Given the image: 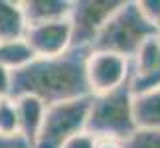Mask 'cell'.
I'll return each instance as SVG.
<instances>
[{
    "label": "cell",
    "mask_w": 160,
    "mask_h": 148,
    "mask_svg": "<svg viewBox=\"0 0 160 148\" xmlns=\"http://www.w3.org/2000/svg\"><path fill=\"white\" fill-rule=\"evenodd\" d=\"M0 148H34L28 140H24L20 134L12 136H0Z\"/></svg>",
    "instance_id": "obj_17"
},
{
    "label": "cell",
    "mask_w": 160,
    "mask_h": 148,
    "mask_svg": "<svg viewBox=\"0 0 160 148\" xmlns=\"http://www.w3.org/2000/svg\"><path fill=\"white\" fill-rule=\"evenodd\" d=\"M122 0H75L71 2V47L91 49L97 34L117 12Z\"/></svg>",
    "instance_id": "obj_6"
},
{
    "label": "cell",
    "mask_w": 160,
    "mask_h": 148,
    "mask_svg": "<svg viewBox=\"0 0 160 148\" xmlns=\"http://www.w3.org/2000/svg\"><path fill=\"white\" fill-rule=\"evenodd\" d=\"M119 144L121 148H160V128H137Z\"/></svg>",
    "instance_id": "obj_13"
},
{
    "label": "cell",
    "mask_w": 160,
    "mask_h": 148,
    "mask_svg": "<svg viewBox=\"0 0 160 148\" xmlns=\"http://www.w3.org/2000/svg\"><path fill=\"white\" fill-rule=\"evenodd\" d=\"M154 34H158V30L140 16L137 2L122 0V4L97 34L91 49L113 52L132 59V55L138 52L144 40H148Z\"/></svg>",
    "instance_id": "obj_3"
},
{
    "label": "cell",
    "mask_w": 160,
    "mask_h": 148,
    "mask_svg": "<svg viewBox=\"0 0 160 148\" xmlns=\"http://www.w3.org/2000/svg\"><path fill=\"white\" fill-rule=\"evenodd\" d=\"M34 53L30 46L22 40H12V42H0V65L6 67L10 73L20 71L26 67L30 61H34Z\"/></svg>",
    "instance_id": "obj_12"
},
{
    "label": "cell",
    "mask_w": 160,
    "mask_h": 148,
    "mask_svg": "<svg viewBox=\"0 0 160 148\" xmlns=\"http://www.w3.org/2000/svg\"><path fill=\"white\" fill-rule=\"evenodd\" d=\"M91 95L46 107L38 140L34 148H59L69 136L85 131Z\"/></svg>",
    "instance_id": "obj_4"
},
{
    "label": "cell",
    "mask_w": 160,
    "mask_h": 148,
    "mask_svg": "<svg viewBox=\"0 0 160 148\" xmlns=\"http://www.w3.org/2000/svg\"><path fill=\"white\" fill-rule=\"evenodd\" d=\"M85 131L97 140L122 142L137 131L132 119V91L128 85L105 95L91 97Z\"/></svg>",
    "instance_id": "obj_2"
},
{
    "label": "cell",
    "mask_w": 160,
    "mask_h": 148,
    "mask_svg": "<svg viewBox=\"0 0 160 148\" xmlns=\"http://www.w3.org/2000/svg\"><path fill=\"white\" fill-rule=\"evenodd\" d=\"M18 134V111L12 97L0 99V136Z\"/></svg>",
    "instance_id": "obj_14"
},
{
    "label": "cell",
    "mask_w": 160,
    "mask_h": 148,
    "mask_svg": "<svg viewBox=\"0 0 160 148\" xmlns=\"http://www.w3.org/2000/svg\"><path fill=\"white\" fill-rule=\"evenodd\" d=\"M26 28L20 0H0V42L22 40Z\"/></svg>",
    "instance_id": "obj_11"
},
{
    "label": "cell",
    "mask_w": 160,
    "mask_h": 148,
    "mask_svg": "<svg viewBox=\"0 0 160 148\" xmlns=\"http://www.w3.org/2000/svg\"><path fill=\"white\" fill-rule=\"evenodd\" d=\"M97 144H99V140L95 136H91L87 131H81L69 136L59 148H97Z\"/></svg>",
    "instance_id": "obj_16"
},
{
    "label": "cell",
    "mask_w": 160,
    "mask_h": 148,
    "mask_svg": "<svg viewBox=\"0 0 160 148\" xmlns=\"http://www.w3.org/2000/svg\"><path fill=\"white\" fill-rule=\"evenodd\" d=\"M97 148H121L119 142H111V140H99Z\"/></svg>",
    "instance_id": "obj_19"
},
{
    "label": "cell",
    "mask_w": 160,
    "mask_h": 148,
    "mask_svg": "<svg viewBox=\"0 0 160 148\" xmlns=\"http://www.w3.org/2000/svg\"><path fill=\"white\" fill-rule=\"evenodd\" d=\"M16 111H18V134L28 140L32 146H36L42 122L46 115V105L32 95H20L14 97Z\"/></svg>",
    "instance_id": "obj_8"
},
{
    "label": "cell",
    "mask_w": 160,
    "mask_h": 148,
    "mask_svg": "<svg viewBox=\"0 0 160 148\" xmlns=\"http://www.w3.org/2000/svg\"><path fill=\"white\" fill-rule=\"evenodd\" d=\"M22 12L28 26L69 18V0H22Z\"/></svg>",
    "instance_id": "obj_9"
},
{
    "label": "cell",
    "mask_w": 160,
    "mask_h": 148,
    "mask_svg": "<svg viewBox=\"0 0 160 148\" xmlns=\"http://www.w3.org/2000/svg\"><path fill=\"white\" fill-rule=\"evenodd\" d=\"M85 85L91 97L105 95L117 91L131 83V59L125 55L103 52V49H89L83 65Z\"/></svg>",
    "instance_id": "obj_5"
},
{
    "label": "cell",
    "mask_w": 160,
    "mask_h": 148,
    "mask_svg": "<svg viewBox=\"0 0 160 148\" xmlns=\"http://www.w3.org/2000/svg\"><path fill=\"white\" fill-rule=\"evenodd\" d=\"M137 8L140 16L160 32V0H138Z\"/></svg>",
    "instance_id": "obj_15"
},
{
    "label": "cell",
    "mask_w": 160,
    "mask_h": 148,
    "mask_svg": "<svg viewBox=\"0 0 160 148\" xmlns=\"http://www.w3.org/2000/svg\"><path fill=\"white\" fill-rule=\"evenodd\" d=\"M132 119L137 128H160V87L132 95Z\"/></svg>",
    "instance_id": "obj_10"
},
{
    "label": "cell",
    "mask_w": 160,
    "mask_h": 148,
    "mask_svg": "<svg viewBox=\"0 0 160 148\" xmlns=\"http://www.w3.org/2000/svg\"><path fill=\"white\" fill-rule=\"evenodd\" d=\"M12 93V73L0 65V99H8Z\"/></svg>",
    "instance_id": "obj_18"
},
{
    "label": "cell",
    "mask_w": 160,
    "mask_h": 148,
    "mask_svg": "<svg viewBox=\"0 0 160 148\" xmlns=\"http://www.w3.org/2000/svg\"><path fill=\"white\" fill-rule=\"evenodd\" d=\"M24 42L30 46L36 59H50L63 55L71 49V24L69 18L46 24H34L26 28Z\"/></svg>",
    "instance_id": "obj_7"
},
{
    "label": "cell",
    "mask_w": 160,
    "mask_h": 148,
    "mask_svg": "<svg viewBox=\"0 0 160 148\" xmlns=\"http://www.w3.org/2000/svg\"><path fill=\"white\" fill-rule=\"evenodd\" d=\"M87 52L89 49L71 47L58 57L30 61L20 71L12 73L10 97L32 95L46 107L87 97L89 91L83 73Z\"/></svg>",
    "instance_id": "obj_1"
}]
</instances>
